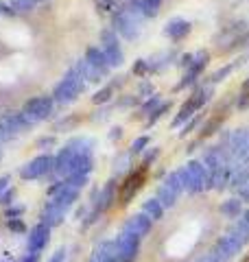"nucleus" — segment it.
<instances>
[{
  "label": "nucleus",
  "mask_w": 249,
  "mask_h": 262,
  "mask_svg": "<svg viewBox=\"0 0 249 262\" xmlns=\"http://www.w3.org/2000/svg\"><path fill=\"white\" fill-rule=\"evenodd\" d=\"M13 138H15V134L5 125L3 120H0V142H9V140H13Z\"/></svg>",
  "instance_id": "obj_48"
},
{
  "label": "nucleus",
  "mask_w": 249,
  "mask_h": 262,
  "mask_svg": "<svg viewBox=\"0 0 249 262\" xmlns=\"http://www.w3.org/2000/svg\"><path fill=\"white\" fill-rule=\"evenodd\" d=\"M22 262H39V253H29V256L24 258Z\"/></svg>",
  "instance_id": "obj_56"
},
{
  "label": "nucleus",
  "mask_w": 249,
  "mask_h": 262,
  "mask_svg": "<svg viewBox=\"0 0 249 262\" xmlns=\"http://www.w3.org/2000/svg\"><path fill=\"white\" fill-rule=\"evenodd\" d=\"M214 245H217V247H219L223 253H225V256H227L230 260H232V258H236L238 253H243V247H245L243 241L238 238V234H236L232 227H230L223 236H219V241L214 243Z\"/></svg>",
  "instance_id": "obj_12"
},
{
  "label": "nucleus",
  "mask_w": 249,
  "mask_h": 262,
  "mask_svg": "<svg viewBox=\"0 0 249 262\" xmlns=\"http://www.w3.org/2000/svg\"><path fill=\"white\" fill-rule=\"evenodd\" d=\"M236 110H240V112H247L249 110V92H238V96H236Z\"/></svg>",
  "instance_id": "obj_47"
},
{
  "label": "nucleus",
  "mask_w": 249,
  "mask_h": 262,
  "mask_svg": "<svg viewBox=\"0 0 249 262\" xmlns=\"http://www.w3.org/2000/svg\"><path fill=\"white\" fill-rule=\"evenodd\" d=\"M240 92H249V77L243 81V83H240Z\"/></svg>",
  "instance_id": "obj_58"
},
{
  "label": "nucleus",
  "mask_w": 249,
  "mask_h": 262,
  "mask_svg": "<svg viewBox=\"0 0 249 262\" xmlns=\"http://www.w3.org/2000/svg\"><path fill=\"white\" fill-rule=\"evenodd\" d=\"M83 59H86L88 63H92L94 68H98L103 72V75L107 77L110 75V66H107V59H105V53H103V48L101 46H90L88 51H86V57H83Z\"/></svg>",
  "instance_id": "obj_20"
},
{
  "label": "nucleus",
  "mask_w": 249,
  "mask_h": 262,
  "mask_svg": "<svg viewBox=\"0 0 249 262\" xmlns=\"http://www.w3.org/2000/svg\"><path fill=\"white\" fill-rule=\"evenodd\" d=\"M190 59H193V53H184V55H181L179 57V66H181V68H188V63H190Z\"/></svg>",
  "instance_id": "obj_53"
},
{
  "label": "nucleus",
  "mask_w": 249,
  "mask_h": 262,
  "mask_svg": "<svg viewBox=\"0 0 249 262\" xmlns=\"http://www.w3.org/2000/svg\"><path fill=\"white\" fill-rule=\"evenodd\" d=\"M129 166H131V153H122L120 158H116V162H114V175L127 173Z\"/></svg>",
  "instance_id": "obj_40"
},
{
  "label": "nucleus",
  "mask_w": 249,
  "mask_h": 262,
  "mask_svg": "<svg viewBox=\"0 0 249 262\" xmlns=\"http://www.w3.org/2000/svg\"><path fill=\"white\" fill-rule=\"evenodd\" d=\"M112 96H114V85L110 83V85H103L98 92H94V96H92V103L94 105H105V103H110L112 101Z\"/></svg>",
  "instance_id": "obj_34"
},
{
  "label": "nucleus",
  "mask_w": 249,
  "mask_h": 262,
  "mask_svg": "<svg viewBox=\"0 0 249 262\" xmlns=\"http://www.w3.org/2000/svg\"><path fill=\"white\" fill-rule=\"evenodd\" d=\"M147 182V170L144 168H136V170H129L127 177L122 179V184L118 186V201L122 206L134 199V196L142 190V186Z\"/></svg>",
  "instance_id": "obj_4"
},
{
  "label": "nucleus",
  "mask_w": 249,
  "mask_h": 262,
  "mask_svg": "<svg viewBox=\"0 0 249 262\" xmlns=\"http://www.w3.org/2000/svg\"><path fill=\"white\" fill-rule=\"evenodd\" d=\"M66 184L70 188H77V190H83L88 186V175H68L66 177Z\"/></svg>",
  "instance_id": "obj_44"
},
{
  "label": "nucleus",
  "mask_w": 249,
  "mask_h": 262,
  "mask_svg": "<svg viewBox=\"0 0 249 262\" xmlns=\"http://www.w3.org/2000/svg\"><path fill=\"white\" fill-rule=\"evenodd\" d=\"M79 68V72L83 75V79H86V83H101V81L105 79V75L98 68H94L92 63H88L86 59H79L77 63H74Z\"/></svg>",
  "instance_id": "obj_25"
},
{
  "label": "nucleus",
  "mask_w": 249,
  "mask_h": 262,
  "mask_svg": "<svg viewBox=\"0 0 249 262\" xmlns=\"http://www.w3.org/2000/svg\"><path fill=\"white\" fill-rule=\"evenodd\" d=\"M55 170V158L53 155H37V158H33L29 164H24L20 168V177L27 179V182H33V179H42L46 177L48 173H53Z\"/></svg>",
  "instance_id": "obj_6"
},
{
  "label": "nucleus",
  "mask_w": 249,
  "mask_h": 262,
  "mask_svg": "<svg viewBox=\"0 0 249 262\" xmlns=\"http://www.w3.org/2000/svg\"><path fill=\"white\" fill-rule=\"evenodd\" d=\"M37 144L39 146H51V144H55V140H53V138H44V140H39Z\"/></svg>",
  "instance_id": "obj_57"
},
{
  "label": "nucleus",
  "mask_w": 249,
  "mask_h": 262,
  "mask_svg": "<svg viewBox=\"0 0 249 262\" xmlns=\"http://www.w3.org/2000/svg\"><path fill=\"white\" fill-rule=\"evenodd\" d=\"M208 61H210V53H208V51H197V53H193V59H190L186 72H190L193 77L199 79V77H201V72L205 70Z\"/></svg>",
  "instance_id": "obj_24"
},
{
  "label": "nucleus",
  "mask_w": 249,
  "mask_h": 262,
  "mask_svg": "<svg viewBox=\"0 0 249 262\" xmlns=\"http://www.w3.org/2000/svg\"><path fill=\"white\" fill-rule=\"evenodd\" d=\"M66 260V247H61V249H57L51 258H48V262H64Z\"/></svg>",
  "instance_id": "obj_51"
},
{
  "label": "nucleus",
  "mask_w": 249,
  "mask_h": 262,
  "mask_svg": "<svg viewBox=\"0 0 249 262\" xmlns=\"http://www.w3.org/2000/svg\"><path fill=\"white\" fill-rule=\"evenodd\" d=\"M160 7H162V0H140V9H142L144 18H155L160 13Z\"/></svg>",
  "instance_id": "obj_33"
},
{
  "label": "nucleus",
  "mask_w": 249,
  "mask_h": 262,
  "mask_svg": "<svg viewBox=\"0 0 249 262\" xmlns=\"http://www.w3.org/2000/svg\"><path fill=\"white\" fill-rule=\"evenodd\" d=\"M243 210H245V203L238 199V196H230V199H225L219 206V212L225 219H230V221H236V219H240V214H243Z\"/></svg>",
  "instance_id": "obj_22"
},
{
  "label": "nucleus",
  "mask_w": 249,
  "mask_h": 262,
  "mask_svg": "<svg viewBox=\"0 0 249 262\" xmlns=\"http://www.w3.org/2000/svg\"><path fill=\"white\" fill-rule=\"evenodd\" d=\"M232 229H234V232L238 234V238L243 241V245H247V243H249V223H247V221H245L243 216L234 221V225H232Z\"/></svg>",
  "instance_id": "obj_38"
},
{
  "label": "nucleus",
  "mask_w": 249,
  "mask_h": 262,
  "mask_svg": "<svg viewBox=\"0 0 249 262\" xmlns=\"http://www.w3.org/2000/svg\"><path fill=\"white\" fill-rule=\"evenodd\" d=\"M249 29V24L245 22V20H236V22H232V24H227V27H223L217 35H214V46L219 48L221 53H225V48L234 42L236 37H240L243 33Z\"/></svg>",
  "instance_id": "obj_9"
},
{
  "label": "nucleus",
  "mask_w": 249,
  "mask_h": 262,
  "mask_svg": "<svg viewBox=\"0 0 249 262\" xmlns=\"http://www.w3.org/2000/svg\"><path fill=\"white\" fill-rule=\"evenodd\" d=\"M155 92H153V85L151 83H140V90H138V96H142V98H149V96H153Z\"/></svg>",
  "instance_id": "obj_50"
},
{
  "label": "nucleus",
  "mask_w": 249,
  "mask_h": 262,
  "mask_svg": "<svg viewBox=\"0 0 249 262\" xmlns=\"http://www.w3.org/2000/svg\"><path fill=\"white\" fill-rule=\"evenodd\" d=\"M55 110V101H53V96H33L29 98L27 103H24V116H27L33 125L39 120H46V118H51V114Z\"/></svg>",
  "instance_id": "obj_5"
},
{
  "label": "nucleus",
  "mask_w": 249,
  "mask_h": 262,
  "mask_svg": "<svg viewBox=\"0 0 249 262\" xmlns=\"http://www.w3.org/2000/svg\"><path fill=\"white\" fill-rule=\"evenodd\" d=\"M122 229L125 232H129V234H134V236H138V238H144V236H149V232L153 229V221L149 219L144 212H138V214H131L127 221H125Z\"/></svg>",
  "instance_id": "obj_11"
},
{
  "label": "nucleus",
  "mask_w": 249,
  "mask_h": 262,
  "mask_svg": "<svg viewBox=\"0 0 249 262\" xmlns=\"http://www.w3.org/2000/svg\"><path fill=\"white\" fill-rule=\"evenodd\" d=\"M9 184H11V177H9V175H3V177H0V194H3L7 188H9Z\"/></svg>",
  "instance_id": "obj_54"
},
{
  "label": "nucleus",
  "mask_w": 249,
  "mask_h": 262,
  "mask_svg": "<svg viewBox=\"0 0 249 262\" xmlns=\"http://www.w3.org/2000/svg\"><path fill=\"white\" fill-rule=\"evenodd\" d=\"M236 68H238V63H236V61H232V63H227V66H223V68H219L217 72H212V75L208 77V83H212V85L221 83V81H223V79H227Z\"/></svg>",
  "instance_id": "obj_30"
},
{
  "label": "nucleus",
  "mask_w": 249,
  "mask_h": 262,
  "mask_svg": "<svg viewBox=\"0 0 249 262\" xmlns=\"http://www.w3.org/2000/svg\"><path fill=\"white\" fill-rule=\"evenodd\" d=\"M90 262H120L118 253H116V243L114 241H103L92 251V258H90Z\"/></svg>",
  "instance_id": "obj_19"
},
{
  "label": "nucleus",
  "mask_w": 249,
  "mask_h": 262,
  "mask_svg": "<svg viewBox=\"0 0 249 262\" xmlns=\"http://www.w3.org/2000/svg\"><path fill=\"white\" fill-rule=\"evenodd\" d=\"M245 48H249V29H247L240 37H236L234 42H232V44L225 48V53H232V51H245Z\"/></svg>",
  "instance_id": "obj_41"
},
{
  "label": "nucleus",
  "mask_w": 249,
  "mask_h": 262,
  "mask_svg": "<svg viewBox=\"0 0 249 262\" xmlns=\"http://www.w3.org/2000/svg\"><path fill=\"white\" fill-rule=\"evenodd\" d=\"M9 7L13 13H31L37 7L35 0H9Z\"/></svg>",
  "instance_id": "obj_32"
},
{
  "label": "nucleus",
  "mask_w": 249,
  "mask_h": 262,
  "mask_svg": "<svg viewBox=\"0 0 249 262\" xmlns=\"http://www.w3.org/2000/svg\"><path fill=\"white\" fill-rule=\"evenodd\" d=\"M201 164L208 168V173H214V170H221V168L230 166V155L219 144L217 146H208V149L203 151V155H201Z\"/></svg>",
  "instance_id": "obj_10"
},
{
  "label": "nucleus",
  "mask_w": 249,
  "mask_h": 262,
  "mask_svg": "<svg viewBox=\"0 0 249 262\" xmlns=\"http://www.w3.org/2000/svg\"><path fill=\"white\" fill-rule=\"evenodd\" d=\"M149 136H138L134 142H131V149H129V153L131 155H138V153H144L147 149H149Z\"/></svg>",
  "instance_id": "obj_43"
},
{
  "label": "nucleus",
  "mask_w": 249,
  "mask_h": 262,
  "mask_svg": "<svg viewBox=\"0 0 249 262\" xmlns=\"http://www.w3.org/2000/svg\"><path fill=\"white\" fill-rule=\"evenodd\" d=\"M171 107H173V105H171L169 101H162V103H160V105H157V107H155V110L151 112V116H149V118H147V127H151V125H155V122H157V120H160V118L164 116V114H166V112H171Z\"/></svg>",
  "instance_id": "obj_37"
},
{
  "label": "nucleus",
  "mask_w": 249,
  "mask_h": 262,
  "mask_svg": "<svg viewBox=\"0 0 249 262\" xmlns=\"http://www.w3.org/2000/svg\"><path fill=\"white\" fill-rule=\"evenodd\" d=\"M122 138V127H114L110 131V140H120Z\"/></svg>",
  "instance_id": "obj_55"
},
{
  "label": "nucleus",
  "mask_w": 249,
  "mask_h": 262,
  "mask_svg": "<svg viewBox=\"0 0 249 262\" xmlns=\"http://www.w3.org/2000/svg\"><path fill=\"white\" fill-rule=\"evenodd\" d=\"M7 229L13 234H24L27 232V225H24L22 219H7Z\"/></svg>",
  "instance_id": "obj_45"
},
{
  "label": "nucleus",
  "mask_w": 249,
  "mask_h": 262,
  "mask_svg": "<svg viewBox=\"0 0 249 262\" xmlns=\"http://www.w3.org/2000/svg\"><path fill=\"white\" fill-rule=\"evenodd\" d=\"M64 216H66V210L57 206L55 201H48L44 206V210H42V221L39 223H44V225H48L53 229V227H59L64 223Z\"/></svg>",
  "instance_id": "obj_17"
},
{
  "label": "nucleus",
  "mask_w": 249,
  "mask_h": 262,
  "mask_svg": "<svg viewBox=\"0 0 249 262\" xmlns=\"http://www.w3.org/2000/svg\"><path fill=\"white\" fill-rule=\"evenodd\" d=\"M179 177L184 184V190L190 194H199L205 190L208 182V168L201 164V160H190L186 166L179 168Z\"/></svg>",
  "instance_id": "obj_3"
},
{
  "label": "nucleus",
  "mask_w": 249,
  "mask_h": 262,
  "mask_svg": "<svg viewBox=\"0 0 249 262\" xmlns=\"http://www.w3.org/2000/svg\"><path fill=\"white\" fill-rule=\"evenodd\" d=\"M131 72H134L136 77H147V72H149V63L147 59H138L134 63V68H131Z\"/></svg>",
  "instance_id": "obj_46"
},
{
  "label": "nucleus",
  "mask_w": 249,
  "mask_h": 262,
  "mask_svg": "<svg viewBox=\"0 0 249 262\" xmlns=\"http://www.w3.org/2000/svg\"><path fill=\"white\" fill-rule=\"evenodd\" d=\"M103 48V53H105V59H107V66L114 70V68H120V66L125 63V53H122V48L120 44L116 42V44H110V46H101Z\"/></svg>",
  "instance_id": "obj_26"
},
{
  "label": "nucleus",
  "mask_w": 249,
  "mask_h": 262,
  "mask_svg": "<svg viewBox=\"0 0 249 262\" xmlns=\"http://www.w3.org/2000/svg\"><path fill=\"white\" fill-rule=\"evenodd\" d=\"M199 112H201V110H199V107H197V105L193 103V98H190V96H188V98H186V101H184V103H181V107H179V112H177V116H175V118H173V122H171V125H173V127H175V129H177V127H184V125H186V122H188L190 118H193V116H195V114H199Z\"/></svg>",
  "instance_id": "obj_21"
},
{
  "label": "nucleus",
  "mask_w": 249,
  "mask_h": 262,
  "mask_svg": "<svg viewBox=\"0 0 249 262\" xmlns=\"http://www.w3.org/2000/svg\"><path fill=\"white\" fill-rule=\"evenodd\" d=\"M160 155H162V149H160V146H153V149H147V151H144V155H142V162H140V168L149 170V168H151V164H155Z\"/></svg>",
  "instance_id": "obj_35"
},
{
  "label": "nucleus",
  "mask_w": 249,
  "mask_h": 262,
  "mask_svg": "<svg viewBox=\"0 0 249 262\" xmlns=\"http://www.w3.org/2000/svg\"><path fill=\"white\" fill-rule=\"evenodd\" d=\"M35 3H37V5H44V3H48V0H35Z\"/></svg>",
  "instance_id": "obj_60"
},
{
  "label": "nucleus",
  "mask_w": 249,
  "mask_h": 262,
  "mask_svg": "<svg viewBox=\"0 0 249 262\" xmlns=\"http://www.w3.org/2000/svg\"><path fill=\"white\" fill-rule=\"evenodd\" d=\"M83 90H86V79L79 72L77 66H72V68L66 72L64 79L53 88V101L59 103V105H68L72 101H77L79 94H83Z\"/></svg>",
  "instance_id": "obj_2"
},
{
  "label": "nucleus",
  "mask_w": 249,
  "mask_h": 262,
  "mask_svg": "<svg viewBox=\"0 0 249 262\" xmlns=\"http://www.w3.org/2000/svg\"><path fill=\"white\" fill-rule=\"evenodd\" d=\"M201 260H203V262H230V258L217 247V245H212V247L208 249V253H205Z\"/></svg>",
  "instance_id": "obj_39"
},
{
  "label": "nucleus",
  "mask_w": 249,
  "mask_h": 262,
  "mask_svg": "<svg viewBox=\"0 0 249 262\" xmlns=\"http://www.w3.org/2000/svg\"><path fill=\"white\" fill-rule=\"evenodd\" d=\"M162 103V98H160V94H153V96H149L147 98V101L142 103V105H140V114H138V116H144V118H149V116H151V112L157 107V105H160Z\"/></svg>",
  "instance_id": "obj_36"
},
{
  "label": "nucleus",
  "mask_w": 249,
  "mask_h": 262,
  "mask_svg": "<svg viewBox=\"0 0 249 262\" xmlns=\"http://www.w3.org/2000/svg\"><path fill=\"white\" fill-rule=\"evenodd\" d=\"M92 168H94V155L92 153H77L74 151L70 175H90Z\"/></svg>",
  "instance_id": "obj_18"
},
{
  "label": "nucleus",
  "mask_w": 249,
  "mask_h": 262,
  "mask_svg": "<svg viewBox=\"0 0 249 262\" xmlns=\"http://www.w3.org/2000/svg\"><path fill=\"white\" fill-rule=\"evenodd\" d=\"M162 184H166V186H169L173 192H177L179 196L186 192V190H184V184H181V177H179V170H173V173H169Z\"/></svg>",
  "instance_id": "obj_31"
},
{
  "label": "nucleus",
  "mask_w": 249,
  "mask_h": 262,
  "mask_svg": "<svg viewBox=\"0 0 249 262\" xmlns=\"http://www.w3.org/2000/svg\"><path fill=\"white\" fill-rule=\"evenodd\" d=\"M140 241L138 236L125 232V229H120V234L114 238L116 243V253H118V260L120 262H136L138 253H140Z\"/></svg>",
  "instance_id": "obj_8"
},
{
  "label": "nucleus",
  "mask_w": 249,
  "mask_h": 262,
  "mask_svg": "<svg viewBox=\"0 0 249 262\" xmlns=\"http://www.w3.org/2000/svg\"><path fill=\"white\" fill-rule=\"evenodd\" d=\"M13 196H15V190L9 186L3 194H0V203H3V206H11V203H13Z\"/></svg>",
  "instance_id": "obj_49"
},
{
  "label": "nucleus",
  "mask_w": 249,
  "mask_h": 262,
  "mask_svg": "<svg viewBox=\"0 0 249 262\" xmlns=\"http://www.w3.org/2000/svg\"><path fill=\"white\" fill-rule=\"evenodd\" d=\"M173 59H175V55H173V53L153 55L151 59H147V63H149V72H160V70H164L166 66H171Z\"/></svg>",
  "instance_id": "obj_29"
},
{
  "label": "nucleus",
  "mask_w": 249,
  "mask_h": 262,
  "mask_svg": "<svg viewBox=\"0 0 249 262\" xmlns=\"http://www.w3.org/2000/svg\"><path fill=\"white\" fill-rule=\"evenodd\" d=\"M155 199L162 203L164 206V210H169V208H173L177 203V199H179V194L177 192H173L169 186L166 184H160L157 186V192H155Z\"/></svg>",
  "instance_id": "obj_27"
},
{
  "label": "nucleus",
  "mask_w": 249,
  "mask_h": 262,
  "mask_svg": "<svg viewBox=\"0 0 249 262\" xmlns=\"http://www.w3.org/2000/svg\"><path fill=\"white\" fill-rule=\"evenodd\" d=\"M212 96H214V85L212 83H199L193 92H190V98H193V103L197 105L199 110H203L205 107V103H210L212 101Z\"/></svg>",
  "instance_id": "obj_23"
},
{
  "label": "nucleus",
  "mask_w": 249,
  "mask_h": 262,
  "mask_svg": "<svg viewBox=\"0 0 249 262\" xmlns=\"http://www.w3.org/2000/svg\"><path fill=\"white\" fill-rule=\"evenodd\" d=\"M240 216H243V219L247 221V223H249V208H245V210H243V214H240Z\"/></svg>",
  "instance_id": "obj_59"
},
{
  "label": "nucleus",
  "mask_w": 249,
  "mask_h": 262,
  "mask_svg": "<svg viewBox=\"0 0 249 262\" xmlns=\"http://www.w3.org/2000/svg\"><path fill=\"white\" fill-rule=\"evenodd\" d=\"M72 160H74V149H72V146L66 144L64 149H59V153L55 155V170H53V173H55L57 177L66 179V177L70 175Z\"/></svg>",
  "instance_id": "obj_16"
},
{
  "label": "nucleus",
  "mask_w": 249,
  "mask_h": 262,
  "mask_svg": "<svg viewBox=\"0 0 249 262\" xmlns=\"http://www.w3.org/2000/svg\"><path fill=\"white\" fill-rule=\"evenodd\" d=\"M142 22H144V13L140 9V0L138 3H131L127 9H120L118 13L114 15V31L118 33L120 37L125 39H136L142 31Z\"/></svg>",
  "instance_id": "obj_1"
},
{
  "label": "nucleus",
  "mask_w": 249,
  "mask_h": 262,
  "mask_svg": "<svg viewBox=\"0 0 249 262\" xmlns=\"http://www.w3.org/2000/svg\"><path fill=\"white\" fill-rule=\"evenodd\" d=\"M227 110H230V105H223L221 110H217L201 127H199V140H205V138H210V136L217 134V131L223 127L225 118H227Z\"/></svg>",
  "instance_id": "obj_14"
},
{
  "label": "nucleus",
  "mask_w": 249,
  "mask_h": 262,
  "mask_svg": "<svg viewBox=\"0 0 249 262\" xmlns=\"http://www.w3.org/2000/svg\"><path fill=\"white\" fill-rule=\"evenodd\" d=\"M48 241H51V227L44 225V223H37L35 227L31 229V234L27 238L29 253H39L48 245Z\"/></svg>",
  "instance_id": "obj_13"
},
{
  "label": "nucleus",
  "mask_w": 249,
  "mask_h": 262,
  "mask_svg": "<svg viewBox=\"0 0 249 262\" xmlns=\"http://www.w3.org/2000/svg\"><path fill=\"white\" fill-rule=\"evenodd\" d=\"M225 151L230 160L234 162H249V129H234L230 131V140Z\"/></svg>",
  "instance_id": "obj_7"
},
{
  "label": "nucleus",
  "mask_w": 249,
  "mask_h": 262,
  "mask_svg": "<svg viewBox=\"0 0 249 262\" xmlns=\"http://www.w3.org/2000/svg\"><path fill=\"white\" fill-rule=\"evenodd\" d=\"M142 212L155 223V221H162V216H164V206L155 199V196H151V199H147V201L142 203Z\"/></svg>",
  "instance_id": "obj_28"
},
{
  "label": "nucleus",
  "mask_w": 249,
  "mask_h": 262,
  "mask_svg": "<svg viewBox=\"0 0 249 262\" xmlns=\"http://www.w3.org/2000/svg\"><path fill=\"white\" fill-rule=\"evenodd\" d=\"M20 214H24V208H22V206H15V208L7 210V219H18Z\"/></svg>",
  "instance_id": "obj_52"
},
{
  "label": "nucleus",
  "mask_w": 249,
  "mask_h": 262,
  "mask_svg": "<svg viewBox=\"0 0 249 262\" xmlns=\"http://www.w3.org/2000/svg\"><path fill=\"white\" fill-rule=\"evenodd\" d=\"M190 22L184 20V18H173L166 22L164 27V35L171 39V42H181V39H186L190 35Z\"/></svg>",
  "instance_id": "obj_15"
},
{
  "label": "nucleus",
  "mask_w": 249,
  "mask_h": 262,
  "mask_svg": "<svg viewBox=\"0 0 249 262\" xmlns=\"http://www.w3.org/2000/svg\"><path fill=\"white\" fill-rule=\"evenodd\" d=\"M201 120H203V114H195V116L193 118H190L188 122H186V125L184 127H181V131H179V136L181 138H186L188 134H193V131L199 127V125H201Z\"/></svg>",
  "instance_id": "obj_42"
}]
</instances>
